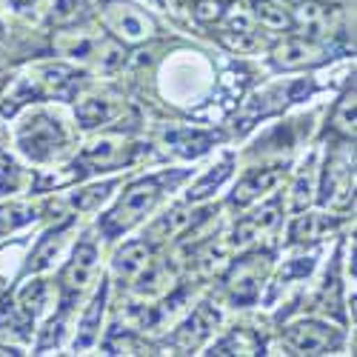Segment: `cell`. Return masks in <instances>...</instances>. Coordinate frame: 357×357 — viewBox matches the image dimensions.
<instances>
[{
  "instance_id": "6da1fadb",
  "label": "cell",
  "mask_w": 357,
  "mask_h": 357,
  "mask_svg": "<svg viewBox=\"0 0 357 357\" xmlns=\"http://www.w3.org/2000/svg\"><path fill=\"white\" fill-rule=\"evenodd\" d=\"M181 177H183V172H174V174L163 172V174H152V177H146V181H137V183L123 195V200L117 203L114 209L103 218V223H100L103 234L114 237V234L126 231L129 226H135L146 212H152V209H155V203L160 200L163 189H166V186H172V183H177Z\"/></svg>"
},
{
  "instance_id": "ac0fdd59",
  "label": "cell",
  "mask_w": 357,
  "mask_h": 357,
  "mask_svg": "<svg viewBox=\"0 0 357 357\" xmlns=\"http://www.w3.org/2000/svg\"><path fill=\"white\" fill-rule=\"evenodd\" d=\"M83 9H86L83 0H57L52 9V23H57V26L77 23L83 17Z\"/></svg>"
},
{
  "instance_id": "5bb4252c",
  "label": "cell",
  "mask_w": 357,
  "mask_h": 357,
  "mask_svg": "<svg viewBox=\"0 0 357 357\" xmlns=\"http://www.w3.org/2000/svg\"><path fill=\"white\" fill-rule=\"evenodd\" d=\"M103 301H106V289H100L95 294V301H92V309H89V314L83 317L80 323V335L75 337V346H92L95 335H98V323H100V314H103Z\"/></svg>"
},
{
  "instance_id": "ba28073f",
  "label": "cell",
  "mask_w": 357,
  "mask_h": 357,
  "mask_svg": "<svg viewBox=\"0 0 357 357\" xmlns=\"http://www.w3.org/2000/svg\"><path fill=\"white\" fill-rule=\"evenodd\" d=\"M323 49L306 43V40H286L283 46L275 49V63L283 69H294V66H312L323 61Z\"/></svg>"
},
{
  "instance_id": "5b68a950",
  "label": "cell",
  "mask_w": 357,
  "mask_h": 357,
  "mask_svg": "<svg viewBox=\"0 0 357 357\" xmlns=\"http://www.w3.org/2000/svg\"><path fill=\"white\" fill-rule=\"evenodd\" d=\"M106 17H109V26L126 40H143L152 32V20L143 17L137 9L126 6V3H109Z\"/></svg>"
},
{
  "instance_id": "3957f363",
  "label": "cell",
  "mask_w": 357,
  "mask_h": 357,
  "mask_svg": "<svg viewBox=\"0 0 357 357\" xmlns=\"http://www.w3.org/2000/svg\"><path fill=\"white\" fill-rule=\"evenodd\" d=\"M286 340L297 349V351H306V354H323L340 343V335L326 329V326H317V323H301L294 329L286 332Z\"/></svg>"
},
{
  "instance_id": "8fae6325",
  "label": "cell",
  "mask_w": 357,
  "mask_h": 357,
  "mask_svg": "<svg viewBox=\"0 0 357 357\" xmlns=\"http://www.w3.org/2000/svg\"><path fill=\"white\" fill-rule=\"evenodd\" d=\"M149 252H152V246H149L146 241H135V243H126V246H123V252L117 255V260H114V269L121 272L123 278H129V275L140 272L143 266L149 263Z\"/></svg>"
},
{
  "instance_id": "8992f818",
  "label": "cell",
  "mask_w": 357,
  "mask_h": 357,
  "mask_svg": "<svg viewBox=\"0 0 357 357\" xmlns=\"http://www.w3.org/2000/svg\"><path fill=\"white\" fill-rule=\"evenodd\" d=\"M215 326H218V312H215L212 306H200V309L183 323V329L172 337V343H174L177 349L189 351V349L200 346L206 337H209V332L215 329Z\"/></svg>"
},
{
  "instance_id": "30bf717a",
  "label": "cell",
  "mask_w": 357,
  "mask_h": 357,
  "mask_svg": "<svg viewBox=\"0 0 357 357\" xmlns=\"http://www.w3.org/2000/svg\"><path fill=\"white\" fill-rule=\"evenodd\" d=\"M129 160V152H126V146L121 149L117 143H98L92 146L89 152H83L80 163L83 166H92V169H106V166H117V163H126ZM92 169H86V172H92Z\"/></svg>"
},
{
  "instance_id": "7402d4cb",
  "label": "cell",
  "mask_w": 357,
  "mask_h": 357,
  "mask_svg": "<svg viewBox=\"0 0 357 357\" xmlns=\"http://www.w3.org/2000/svg\"><path fill=\"white\" fill-rule=\"evenodd\" d=\"M15 6H29V3H35V0H12Z\"/></svg>"
},
{
  "instance_id": "2e32d148",
  "label": "cell",
  "mask_w": 357,
  "mask_h": 357,
  "mask_svg": "<svg viewBox=\"0 0 357 357\" xmlns=\"http://www.w3.org/2000/svg\"><path fill=\"white\" fill-rule=\"evenodd\" d=\"M332 9L329 6H320V3H303L301 12H297V20H301L306 29L314 32H326V29H332Z\"/></svg>"
},
{
  "instance_id": "4fadbf2b",
  "label": "cell",
  "mask_w": 357,
  "mask_h": 357,
  "mask_svg": "<svg viewBox=\"0 0 357 357\" xmlns=\"http://www.w3.org/2000/svg\"><path fill=\"white\" fill-rule=\"evenodd\" d=\"M117 112H121V106H117V103H109V100H86L77 109V117H80V123L86 129H92V126L109 123Z\"/></svg>"
},
{
  "instance_id": "e0dca14e",
  "label": "cell",
  "mask_w": 357,
  "mask_h": 357,
  "mask_svg": "<svg viewBox=\"0 0 357 357\" xmlns=\"http://www.w3.org/2000/svg\"><path fill=\"white\" fill-rule=\"evenodd\" d=\"M255 12H257L260 23L269 26V29H291L294 26L289 12H283L278 3H272V0H255Z\"/></svg>"
},
{
  "instance_id": "9c48e42d",
  "label": "cell",
  "mask_w": 357,
  "mask_h": 357,
  "mask_svg": "<svg viewBox=\"0 0 357 357\" xmlns=\"http://www.w3.org/2000/svg\"><path fill=\"white\" fill-rule=\"evenodd\" d=\"M215 140H220L218 132H189V129L166 132V143H172L177 152L186 155V158H197V155H203Z\"/></svg>"
},
{
  "instance_id": "ffe728a7",
  "label": "cell",
  "mask_w": 357,
  "mask_h": 357,
  "mask_svg": "<svg viewBox=\"0 0 357 357\" xmlns=\"http://www.w3.org/2000/svg\"><path fill=\"white\" fill-rule=\"evenodd\" d=\"M229 169H231V158H226V163L218 169V172H212V174H206V181H200L192 192H189V200H200L203 195H209V189H215V186H220V181L229 174Z\"/></svg>"
},
{
  "instance_id": "44dd1931",
  "label": "cell",
  "mask_w": 357,
  "mask_h": 357,
  "mask_svg": "<svg viewBox=\"0 0 357 357\" xmlns=\"http://www.w3.org/2000/svg\"><path fill=\"white\" fill-rule=\"evenodd\" d=\"M195 17H197V20H218V17H223L220 0H197Z\"/></svg>"
},
{
  "instance_id": "7a4b0ae2",
  "label": "cell",
  "mask_w": 357,
  "mask_h": 357,
  "mask_svg": "<svg viewBox=\"0 0 357 357\" xmlns=\"http://www.w3.org/2000/svg\"><path fill=\"white\" fill-rule=\"evenodd\" d=\"M17 140H20L23 152L29 158L43 160V158L54 155L57 149L66 143V135H63V129H61V123H57V121H52V117H46V114H38V117H32V121L20 129Z\"/></svg>"
},
{
  "instance_id": "277c9868",
  "label": "cell",
  "mask_w": 357,
  "mask_h": 357,
  "mask_svg": "<svg viewBox=\"0 0 357 357\" xmlns=\"http://www.w3.org/2000/svg\"><path fill=\"white\" fill-rule=\"evenodd\" d=\"M260 260H263L260 255H252V257H243L231 269L229 286H231L234 303H252L257 297V280H260V269H263Z\"/></svg>"
},
{
  "instance_id": "9a60e30c",
  "label": "cell",
  "mask_w": 357,
  "mask_h": 357,
  "mask_svg": "<svg viewBox=\"0 0 357 357\" xmlns=\"http://www.w3.org/2000/svg\"><path fill=\"white\" fill-rule=\"evenodd\" d=\"M278 177H280V169H272V172H263V174H249L246 181L237 186V192H234V203H249L257 192H263V189H269V186H275L278 183Z\"/></svg>"
},
{
  "instance_id": "d6986e66",
  "label": "cell",
  "mask_w": 357,
  "mask_h": 357,
  "mask_svg": "<svg viewBox=\"0 0 357 357\" xmlns=\"http://www.w3.org/2000/svg\"><path fill=\"white\" fill-rule=\"evenodd\" d=\"M335 129L343 132L346 137H354V92H349L340 103V109L335 112Z\"/></svg>"
},
{
  "instance_id": "7c38bea8",
  "label": "cell",
  "mask_w": 357,
  "mask_h": 357,
  "mask_svg": "<svg viewBox=\"0 0 357 357\" xmlns=\"http://www.w3.org/2000/svg\"><path fill=\"white\" fill-rule=\"evenodd\" d=\"M260 349H263V343H260L252 332L237 329V332H231L226 340H220V343L212 349V354H257Z\"/></svg>"
},
{
  "instance_id": "52a82bcc",
  "label": "cell",
  "mask_w": 357,
  "mask_h": 357,
  "mask_svg": "<svg viewBox=\"0 0 357 357\" xmlns=\"http://www.w3.org/2000/svg\"><path fill=\"white\" fill-rule=\"evenodd\" d=\"M95 257H98V255H95V243H92V241H83V243L75 249L69 266L63 269V289H66V297H72L75 291L83 289V283L89 280V275H92V269H95Z\"/></svg>"
}]
</instances>
